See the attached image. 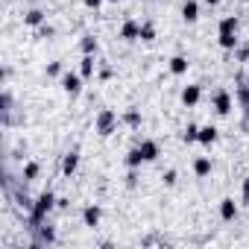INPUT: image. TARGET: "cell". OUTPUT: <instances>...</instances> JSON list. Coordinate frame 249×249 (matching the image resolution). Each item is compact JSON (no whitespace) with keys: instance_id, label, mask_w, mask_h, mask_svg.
Returning <instances> with one entry per match:
<instances>
[{"instance_id":"6da1fadb","label":"cell","mask_w":249,"mask_h":249,"mask_svg":"<svg viewBox=\"0 0 249 249\" xmlns=\"http://www.w3.org/2000/svg\"><path fill=\"white\" fill-rule=\"evenodd\" d=\"M94 129H97L100 138H108L117 129V111L114 108H100L97 117H94Z\"/></svg>"},{"instance_id":"7a4b0ae2","label":"cell","mask_w":249,"mask_h":249,"mask_svg":"<svg viewBox=\"0 0 249 249\" xmlns=\"http://www.w3.org/2000/svg\"><path fill=\"white\" fill-rule=\"evenodd\" d=\"M59 202V196L53 194V191H44L38 199H36V205H33V223H41L50 211H53V205Z\"/></svg>"},{"instance_id":"3957f363","label":"cell","mask_w":249,"mask_h":249,"mask_svg":"<svg viewBox=\"0 0 249 249\" xmlns=\"http://www.w3.org/2000/svg\"><path fill=\"white\" fill-rule=\"evenodd\" d=\"M82 73H73V71H65L62 73V91L68 94V97H79L82 94Z\"/></svg>"},{"instance_id":"277c9868","label":"cell","mask_w":249,"mask_h":249,"mask_svg":"<svg viewBox=\"0 0 249 249\" xmlns=\"http://www.w3.org/2000/svg\"><path fill=\"white\" fill-rule=\"evenodd\" d=\"M231 108H234V97L223 88V91H217L214 94V111L220 114V117H226V114H231Z\"/></svg>"},{"instance_id":"5b68a950","label":"cell","mask_w":249,"mask_h":249,"mask_svg":"<svg viewBox=\"0 0 249 249\" xmlns=\"http://www.w3.org/2000/svg\"><path fill=\"white\" fill-rule=\"evenodd\" d=\"M237 214H240V208H237L234 196H223V199H220V220L231 223V220H237Z\"/></svg>"},{"instance_id":"8992f818","label":"cell","mask_w":249,"mask_h":249,"mask_svg":"<svg viewBox=\"0 0 249 249\" xmlns=\"http://www.w3.org/2000/svg\"><path fill=\"white\" fill-rule=\"evenodd\" d=\"M120 38H123V41H141V24H138L135 18L123 21V27H120Z\"/></svg>"},{"instance_id":"52a82bcc","label":"cell","mask_w":249,"mask_h":249,"mask_svg":"<svg viewBox=\"0 0 249 249\" xmlns=\"http://www.w3.org/2000/svg\"><path fill=\"white\" fill-rule=\"evenodd\" d=\"M100 220H103V208H100V205H94V202H91V205H85V208H82V223H85V226H91V229H94V226H100Z\"/></svg>"},{"instance_id":"ba28073f","label":"cell","mask_w":249,"mask_h":249,"mask_svg":"<svg viewBox=\"0 0 249 249\" xmlns=\"http://www.w3.org/2000/svg\"><path fill=\"white\" fill-rule=\"evenodd\" d=\"M199 100H202V88H199V85H185V88H182V103H185L188 108H194Z\"/></svg>"},{"instance_id":"9c48e42d","label":"cell","mask_w":249,"mask_h":249,"mask_svg":"<svg viewBox=\"0 0 249 249\" xmlns=\"http://www.w3.org/2000/svg\"><path fill=\"white\" fill-rule=\"evenodd\" d=\"M182 21L185 24H196L199 21V3L196 0H185L182 3Z\"/></svg>"},{"instance_id":"30bf717a","label":"cell","mask_w":249,"mask_h":249,"mask_svg":"<svg viewBox=\"0 0 249 249\" xmlns=\"http://www.w3.org/2000/svg\"><path fill=\"white\" fill-rule=\"evenodd\" d=\"M217 138H220V129L217 126H211V123H208V126H199V144L202 147H214Z\"/></svg>"},{"instance_id":"8fae6325","label":"cell","mask_w":249,"mask_h":249,"mask_svg":"<svg viewBox=\"0 0 249 249\" xmlns=\"http://www.w3.org/2000/svg\"><path fill=\"white\" fill-rule=\"evenodd\" d=\"M167 68H170V73H173V76H185V73H188V68H191V62H188V56H170Z\"/></svg>"},{"instance_id":"7c38bea8","label":"cell","mask_w":249,"mask_h":249,"mask_svg":"<svg viewBox=\"0 0 249 249\" xmlns=\"http://www.w3.org/2000/svg\"><path fill=\"white\" fill-rule=\"evenodd\" d=\"M76 170H79V153L71 150V153H65V159H62V173H65V176H73Z\"/></svg>"},{"instance_id":"4fadbf2b","label":"cell","mask_w":249,"mask_h":249,"mask_svg":"<svg viewBox=\"0 0 249 249\" xmlns=\"http://www.w3.org/2000/svg\"><path fill=\"white\" fill-rule=\"evenodd\" d=\"M24 24H27V27H44V24H47V15H44V9L33 6V9L24 15Z\"/></svg>"},{"instance_id":"5bb4252c","label":"cell","mask_w":249,"mask_h":249,"mask_svg":"<svg viewBox=\"0 0 249 249\" xmlns=\"http://www.w3.org/2000/svg\"><path fill=\"white\" fill-rule=\"evenodd\" d=\"M79 73H82V79H91V76L97 73V59L88 56V53H82V59H79Z\"/></svg>"},{"instance_id":"9a60e30c","label":"cell","mask_w":249,"mask_h":249,"mask_svg":"<svg viewBox=\"0 0 249 249\" xmlns=\"http://www.w3.org/2000/svg\"><path fill=\"white\" fill-rule=\"evenodd\" d=\"M138 150H141V156H144V161H147V164L159 159V144H156L153 138H147V141H141V144H138Z\"/></svg>"},{"instance_id":"2e32d148","label":"cell","mask_w":249,"mask_h":249,"mask_svg":"<svg viewBox=\"0 0 249 249\" xmlns=\"http://www.w3.org/2000/svg\"><path fill=\"white\" fill-rule=\"evenodd\" d=\"M211 170H214V164H211V159H208V156H196V159H194V173H196L199 179L211 176Z\"/></svg>"},{"instance_id":"e0dca14e","label":"cell","mask_w":249,"mask_h":249,"mask_svg":"<svg viewBox=\"0 0 249 249\" xmlns=\"http://www.w3.org/2000/svg\"><path fill=\"white\" fill-rule=\"evenodd\" d=\"M237 27H240V21H237L234 15H226V18L220 21V30H217V36H229V33H237Z\"/></svg>"},{"instance_id":"ac0fdd59","label":"cell","mask_w":249,"mask_h":249,"mask_svg":"<svg viewBox=\"0 0 249 249\" xmlns=\"http://www.w3.org/2000/svg\"><path fill=\"white\" fill-rule=\"evenodd\" d=\"M141 164H147V161H144V156H141V150H138V147H132V150L126 153V167H129V170H138Z\"/></svg>"},{"instance_id":"d6986e66","label":"cell","mask_w":249,"mask_h":249,"mask_svg":"<svg viewBox=\"0 0 249 249\" xmlns=\"http://www.w3.org/2000/svg\"><path fill=\"white\" fill-rule=\"evenodd\" d=\"M97 47H100V44H97V38H94V36H82V41H79V50H82V53L97 56Z\"/></svg>"},{"instance_id":"ffe728a7","label":"cell","mask_w":249,"mask_h":249,"mask_svg":"<svg viewBox=\"0 0 249 249\" xmlns=\"http://www.w3.org/2000/svg\"><path fill=\"white\" fill-rule=\"evenodd\" d=\"M217 44L223 50H237V33H229V36H217Z\"/></svg>"},{"instance_id":"44dd1931","label":"cell","mask_w":249,"mask_h":249,"mask_svg":"<svg viewBox=\"0 0 249 249\" xmlns=\"http://www.w3.org/2000/svg\"><path fill=\"white\" fill-rule=\"evenodd\" d=\"M141 41H144V44H153V41H156V27H153L150 21L141 24Z\"/></svg>"},{"instance_id":"7402d4cb","label":"cell","mask_w":249,"mask_h":249,"mask_svg":"<svg viewBox=\"0 0 249 249\" xmlns=\"http://www.w3.org/2000/svg\"><path fill=\"white\" fill-rule=\"evenodd\" d=\"M188 144H199V126L196 123H188V129H185V135H182Z\"/></svg>"},{"instance_id":"603a6c76","label":"cell","mask_w":249,"mask_h":249,"mask_svg":"<svg viewBox=\"0 0 249 249\" xmlns=\"http://www.w3.org/2000/svg\"><path fill=\"white\" fill-rule=\"evenodd\" d=\"M38 173H41V167H38L36 161H30V164H24V179H27V182H33V179H38Z\"/></svg>"},{"instance_id":"cb8c5ba5","label":"cell","mask_w":249,"mask_h":249,"mask_svg":"<svg viewBox=\"0 0 249 249\" xmlns=\"http://www.w3.org/2000/svg\"><path fill=\"white\" fill-rule=\"evenodd\" d=\"M123 120H126L129 126H138V123H141V114H138V108H129L126 114H123Z\"/></svg>"},{"instance_id":"d4e9b609","label":"cell","mask_w":249,"mask_h":249,"mask_svg":"<svg viewBox=\"0 0 249 249\" xmlns=\"http://www.w3.org/2000/svg\"><path fill=\"white\" fill-rule=\"evenodd\" d=\"M62 73H65V71H62V62H50V65H47V76H59V79H62Z\"/></svg>"},{"instance_id":"484cf974","label":"cell","mask_w":249,"mask_h":249,"mask_svg":"<svg viewBox=\"0 0 249 249\" xmlns=\"http://www.w3.org/2000/svg\"><path fill=\"white\" fill-rule=\"evenodd\" d=\"M176 179H179V176H176V170H164V173H161V182H164L167 188H173V185H176Z\"/></svg>"},{"instance_id":"4316f807","label":"cell","mask_w":249,"mask_h":249,"mask_svg":"<svg viewBox=\"0 0 249 249\" xmlns=\"http://www.w3.org/2000/svg\"><path fill=\"white\" fill-rule=\"evenodd\" d=\"M82 3H85V9H94V12H97V9L103 6V0H82Z\"/></svg>"},{"instance_id":"83f0119b","label":"cell","mask_w":249,"mask_h":249,"mask_svg":"<svg viewBox=\"0 0 249 249\" xmlns=\"http://www.w3.org/2000/svg\"><path fill=\"white\" fill-rule=\"evenodd\" d=\"M240 202L249 205V179H243V194H240Z\"/></svg>"},{"instance_id":"f1b7e54d","label":"cell","mask_w":249,"mask_h":249,"mask_svg":"<svg viewBox=\"0 0 249 249\" xmlns=\"http://www.w3.org/2000/svg\"><path fill=\"white\" fill-rule=\"evenodd\" d=\"M240 103L249 106V88H246V85H240Z\"/></svg>"},{"instance_id":"f546056e","label":"cell","mask_w":249,"mask_h":249,"mask_svg":"<svg viewBox=\"0 0 249 249\" xmlns=\"http://www.w3.org/2000/svg\"><path fill=\"white\" fill-rule=\"evenodd\" d=\"M205 3H208V6H220V3H223V0H205Z\"/></svg>"},{"instance_id":"4dcf8cb0","label":"cell","mask_w":249,"mask_h":249,"mask_svg":"<svg viewBox=\"0 0 249 249\" xmlns=\"http://www.w3.org/2000/svg\"><path fill=\"white\" fill-rule=\"evenodd\" d=\"M108 3H120V0H108Z\"/></svg>"},{"instance_id":"1f68e13d","label":"cell","mask_w":249,"mask_h":249,"mask_svg":"<svg viewBox=\"0 0 249 249\" xmlns=\"http://www.w3.org/2000/svg\"><path fill=\"white\" fill-rule=\"evenodd\" d=\"M243 3H249V0H243Z\"/></svg>"}]
</instances>
